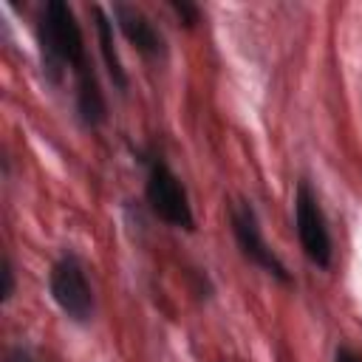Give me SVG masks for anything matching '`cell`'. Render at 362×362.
Instances as JSON below:
<instances>
[{
  "label": "cell",
  "instance_id": "obj_11",
  "mask_svg": "<svg viewBox=\"0 0 362 362\" xmlns=\"http://www.w3.org/2000/svg\"><path fill=\"white\" fill-rule=\"evenodd\" d=\"M6 362H34V359H31L25 351H11V354L6 356Z\"/></svg>",
  "mask_w": 362,
  "mask_h": 362
},
{
  "label": "cell",
  "instance_id": "obj_4",
  "mask_svg": "<svg viewBox=\"0 0 362 362\" xmlns=\"http://www.w3.org/2000/svg\"><path fill=\"white\" fill-rule=\"evenodd\" d=\"M294 229H297V240H300L303 255L314 266L328 269L334 260L331 229H328L325 212L320 206V198L308 181H300L297 192H294Z\"/></svg>",
  "mask_w": 362,
  "mask_h": 362
},
{
  "label": "cell",
  "instance_id": "obj_2",
  "mask_svg": "<svg viewBox=\"0 0 362 362\" xmlns=\"http://www.w3.org/2000/svg\"><path fill=\"white\" fill-rule=\"evenodd\" d=\"M144 198L150 212L164 221L173 229H195V215H192V204H189V192L181 184V178L173 173V167L158 156L150 153L144 158Z\"/></svg>",
  "mask_w": 362,
  "mask_h": 362
},
{
  "label": "cell",
  "instance_id": "obj_5",
  "mask_svg": "<svg viewBox=\"0 0 362 362\" xmlns=\"http://www.w3.org/2000/svg\"><path fill=\"white\" fill-rule=\"evenodd\" d=\"M229 223H232V235L235 243L240 249V255L255 263L263 274L274 277L277 283H291V274L286 269V263L274 255V249L266 243L263 229H260V218L255 212V206L249 201H235L229 209Z\"/></svg>",
  "mask_w": 362,
  "mask_h": 362
},
{
  "label": "cell",
  "instance_id": "obj_10",
  "mask_svg": "<svg viewBox=\"0 0 362 362\" xmlns=\"http://www.w3.org/2000/svg\"><path fill=\"white\" fill-rule=\"evenodd\" d=\"M334 362H362V356H359L356 351H351L348 345H339V348L334 351Z\"/></svg>",
  "mask_w": 362,
  "mask_h": 362
},
{
  "label": "cell",
  "instance_id": "obj_9",
  "mask_svg": "<svg viewBox=\"0 0 362 362\" xmlns=\"http://www.w3.org/2000/svg\"><path fill=\"white\" fill-rule=\"evenodd\" d=\"M0 277H3V288H0V294H3V303H8L11 297H14V266H11V260L8 257H3V269H0Z\"/></svg>",
  "mask_w": 362,
  "mask_h": 362
},
{
  "label": "cell",
  "instance_id": "obj_1",
  "mask_svg": "<svg viewBox=\"0 0 362 362\" xmlns=\"http://www.w3.org/2000/svg\"><path fill=\"white\" fill-rule=\"evenodd\" d=\"M37 45L42 54V65L51 76L74 74L76 85V113L85 127H99L107 119L105 96L96 79V71L85 51V37L74 8L62 0H48L40 8L37 20Z\"/></svg>",
  "mask_w": 362,
  "mask_h": 362
},
{
  "label": "cell",
  "instance_id": "obj_6",
  "mask_svg": "<svg viewBox=\"0 0 362 362\" xmlns=\"http://www.w3.org/2000/svg\"><path fill=\"white\" fill-rule=\"evenodd\" d=\"M113 25L122 31V37L147 59H158L164 57V37L156 28V23L136 6L127 3H116L113 6Z\"/></svg>",
  "mask_w": 362,
  "mask_h": 362
},
{
  "label": "cell",
  "instance_id": "obj_7",
  "mask_svg": "<svg viewBox=\"0 0 362 362\" xmlns=\"http://www.w3.org/2000/svg\"><path fill=\"white\" fill-rule=\"evenodd\" d=\"M93 25H96V37H99V51H102V59H105V68H107V74H110V79H113V85L119 88V90H124L127 88V74H124V65H122V59H119V51H116V40H113V23H110V17L96 6L93 8Z\"/></svg>",
  "mask_w": 362,
  "mask_h": 362
},
{
  "label": "cell",
  "instance_id": "obj_8",
  "mask_svg": "<svg viewBox=\"0 0 362 362\" xmlns=\"http://www.w3.org/2000/svg\"><path fill=\"white\" fill-rule=\"evenodd\" d=\"M170 8L175 11V17H178L187 28H192V25L198 23V6H192V3H187V0H170Z\"/></svg>",
  "mask_w": 362,
  "mask_h": 362
},
{
  "label": "cell",
  "instance_id": "obj_3",
  "mask_svg": "<svg viewBox=\"0 0 362 362\" xmlns=\"http://www.w3.org/2000/svg\"><path fill=\"white\" fill-rule=\"evenodd\" d=\"M48 291H51V300L57 303V308L71 322L85 325L93 320V308H96L93 288H90L85 263L74 252H65L54 260L51 274H48Z\"/></svg>",
  "mask_w": 362,
  "mask_h": 362
}]
</instances>
